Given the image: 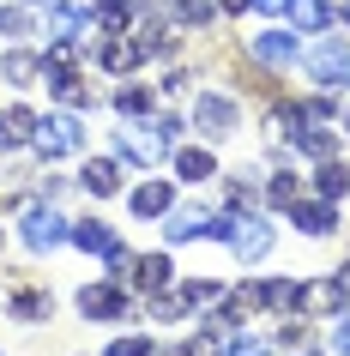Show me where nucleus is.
<instances>
[{
  "instance_id": "nucleus-1",
  "label": "nucleus",
  "mask_w": 350,
  "mask_h": 356,
  "mask_svg": "<svg viewBox=\"0 0 350 356\" xmlns=\"http://www.w3.org/2000/svg\"><path fill=\"white\" fill-rule=\"evenodd\" d=\"M218 242L230 248L241 266H254V260H266V254H272L278 229L266 224L260 211H236V218H218Z\"/></svg>"
},
{
  "instance_id": "nucleus-2",
  "label": "nucleus",
  "mask_w": 350,
  "mask_h": 356,
  "mask_svg": "<svg viewBox=\"0 0 350 356\" xmlns=\"http://www.w3.org/2000/svg\"><path fill=\"white\" fill-rule=\"evenodd\" d=\"M19 236L31 254H49V248L73 242V224L55 211V200H31V206H19Z\"/></svg>"
},
{
  "instance_id": "nucleus-3",
  "label": "nucleus",
  "mask_w": 350,
  "mask_h": 356,
  "mask_svg": "<svg viewBox=\"0 0 350 356\" xmlns=\"http://www.w3.org/2000/svg\"><path fill=\"white\" fill-rule=\"evenodd\" d=\"M31 145L55 163V157H73V151H85V121H79L73 109L67 115H37V139Z\"/></svg>"
},
{
  "instance_id": "nucleus-4",
  "label": "nucleus",
  "mask_w": 350,
  "mask_h": 356,
  "mask_svg": "<svg viewBox=\"0 0 350 356\" xmlns=\"http://www.w3.org/2000/svg\"><path fill=\"white\" fill-rule=\"evenodd\" d=\"M193 127H200L205 139H230V133L241 127V109L223 91H200L193 97Z\"/></svg>"
},
{
  "instance_id": "nucleus-5",
  "label": "nucleus",
  "mask_w": 350,
  "mask_h": 356,
  "mask_svg": "<svg viewBox=\"0 0 350 356\" xmlns=\"http://www.w3.org/2000/svg\"><path fill=\"white\" fill-rule=\"evenodd\" d=\"M308 73H314V85H350V49L338 37H326V42H314L308 55Z\"/></svg>"
},
{
  "instance_id": "nucleus-6",
  "label": "nucleus",
  "mask_w": 350,
  "mask_h": 356,
  "mask_svg": "<svg viewBox=\"0 0 350 356\" xmlns=\"http://www.w3.org/2000/svg\"><path fill=\"white\" fill-rule=\"evenodd\" d=\"M169 248H182V242H200V236H218V211L212 206H169Z\"/></svg>"
},
{
  "instance_id": "nucleus-7",
  "label": "nucleus",
  "mask_w": 350,
  "mask_h": 356,
  "mask_svg": "<svg viewBox=\"0 0 350 356\" xmlns=\"http://www.w3.org/2000/svg\"><path fill=\"white\" fill-rule=\"evenodd\" d=\"M248 55L260 60V67H272V73H284V67H290V60H302V42H296V31H260L254 42H248Z\"/></svg>"
},
{
  "instance_id": "nucleus-8",
  "label": "nucleus",
  "mask_w": 350,
  "mask_h": 356,
  "mask_svg": "<svg viewBox=\"0 0 350 356\" xmlns=\"http://www.w3.org/2000/svg\"><path fill=\"white\" fill-rule=\"evenodd\" d=\"M115 145H121V157H127V163H139V169H151V163H157V157L169 151L164 139H157V127H151V121H127Z\"/></svg>"
},
{
  "instance_id": "nucleus-9",
  "label": "nucleus",
  "mask_w": 350,
  "mask_h": 356,
  "mask_svg": "<svg viewBox=\"0 0 350 356\" xmlns=\"http://www.w3.org/2000/svg\"><path fill=\"white\" fill-rule=\"evenodd\" d=\"M79 314L85 320H127L133 302L121 296L115 284H85V290H79Z\"/></svg>"
},
{
  "instance_id": "nucleus-10",
  "label": "nucleus",
  "mask_w": 350,
  "mask_h": 356,
  "mask_svg": "<svg viewBox=\"0 0 350 356\" xmlns=\"http://www.w3.org/2000/svg\"><path fill=\"white\" fill-rule=\"evenodd\" d=\"M6 314H13V320H24V326H42V320L55 314V296H49L42 284H19V290L6 296Z\"/></svg>"
},
{
  "instance_id": "nucleus-11",
  "label": "nucleus",
  "mask_w": 350,
  "mask_h": 356,
  "mask_svg": "<svg viewBox=\"0 0 350 356\" xmlns=\"http://www.w3.org/2000/svg\"><path fill=\"white\" fill-rule=\"evenodd\" d=\"M37 139V109L31 103H6L0 109V151H19Z\"/></svg>"
},
{
  "instance_id": "nucleus-12",
  "label": "nucleus",
  "mask_w": 350,
  "mask_h": 356,
  "mask_svg": "<svg viewBox=\"0 0 350 356\" xmlns=\"http://www.w3.org/2000/svg\"><path fill=\"white\" fill-rule=\"evenodd\" d=\"M290 224L302 229V236H332V229H338V206H332V200H296Z\"/></svg>"
},
{
  "instance_id": "nucleus-13",
  "label": "nucleus",
  "mask_w": 350,
  "mask_h": 356,
  "mask_svg": "<svg viewBox=\"0 0 350 356\" xmlns=\"http://www.w3.org/2000/svg\"><path fill=\"white\" fill-rule=\"evenodd\" d=\"M139 60H145V49H139V37H103V49H97V67H103V73H133V67H139Z\"/></svg>"
},
{
  "instance_id": "nucleus-14",
  "label": "nucleus",
  "mask_w": 350,
  "mask_h": 356,
  "mask_svg": "<svg viewBox=\"0 0 350 356\" xmlns=\"http://www.w3.org/2000/svg\"><path fill=\"white\" fill-rule=\"evenodd\" d=\"M85 19H91L97 37H127L133 31V0H97Z\"/></svg>"
},
{
  "instance_id": "nucleus-15",
  "label": "nucleus",
  "mask_w": 350,
  "mask_h": 356,
  "mask_svg": "<svg viewBox=\"0 0 350 356\" xmlns=\"http://www.w3.org/2000/svg\"><path fill=\"white\" fill-rule=\"evenodd\" d=\"M338 308H344L338 278H314V284H302V296H296V314H338Z\"/></svg>"
},
{
  "instance_id": "nucleus-16",
  "label": "nucleus",
  "mask_w": 350,
  "mask_h": 356,
  "mask_svg": "<svg viewBox=\"0 0 350 356\" xmlns=\"http://www.w3.org/2000/svg\"><path fill=\"white\" fill-rule=\"evenodd\" d=\"M79 188L91 193V200H109V193H121V163H115V157H91V163L79 169Z\"/></svg>"
},
{
  "instance_id": "nucleus-17",
  "label": "nucleus",
  "mask_w": 350,
  "mask_h": 356,
  "mask_svg": "<svg viewBox=\"0 0 350 356\" xmlns=\"http://www.w3.org/2000/svg\"><path fill=\"white\" fill-rule=\"evenodd\" d=\"M133 218H169V206H175V188L169 181H139V188L127 193Z\"/></svg>"
},
{
  "instance_id": "nucleus-18",
  "label": "nucleus",
  "mask_w": 350,
  "mask_h": 356,
  "mask_svg": "<svg viewBox=\"0 0 350 356\" xmlns=\"http://www.w3.org/2000/svg\"><path fill=\"white\" fill-rule=\"evenodd\" d=\"M73 248H85V254H97V260H109L115 248H121V236H115L103 218H79L73 224Z\"/></svg>"
},
{
  "instance_id": "nucleus-19",
  "label": "nucleus",
  "mask_w": 350,
  "mask_h": 356,
  "mask_svg": "<svg viewBox=\"0 0 350 356\" xmlns=\"http://www.w3.org/2000/svg\"><path fill=\"white\" fill-rule=\"evenodd\" d=\"M284 13H290V31H296V37H320V31L332 24V6H326V0H290Z\"/></svg>"
},
{
  "instance_id": "nucleus-20",
  "label": "nucleus",
  "mask_w": 350,
  "mask_h": 356,
  "mask_svg": "<svg viewBox=\"0 0 350 356\" xmlns=\"http://www.w3.org/2000/svg\"><path fill=\"white\" fill-rule=\"evenodd\" d=\"M169 278H175V266H169V254H139V260H133V278H127V284L151 296V290H164Z\"/></svg>"
},
{
  "instance_id": "nucleus-21",
  "label": "nucleus",
  "mask_w": 350,
  "mask_h": 356,
  "mask_svg": "<svg viewBox=\"0 0 350 356\" xmlns=\"http://www.w3.org/2000/svg\"><path fill=\"white\" fill-rule=\"evenodd\" d=\"M79 31H85V13L73 0H49V42H79Z\"/></svg>"
},
{
  "instance_id": "nucleus-22",
  "label": "nucleus",
  "mask_w": 350,
  "mask_h": 356,
  "mask_svg": "<svg viewBox=\"0 0 350 356\" xmlns=\"http://www.w3.org/2000/svg\"><path fill=\"white\" fill-rule=\"evenodd\" d=\"M0 79H6V85H37V79H42V55H31V49H6V55H0Z\"/></svg>"
},
{
  "instance_id": "nucleus-23",
  "label": "nucleus",
  "mask_w": 350,
  "mask_h": 356,
  "mask_svg": "<svg viewBox=\"0 0 350 356\" xmlns=\"http://www.w3.org/2000/svg\"><path fill=\"white\" fill-rule=\"evenodd\" d=\"M290 145H296V151H308L314 163H326V157H338V139H332V127H326V121H302V133H296Z\"/></svg>"
},
{
  "instance_id": "nucleus-24",
  "label": "nucleus",
  "mask_w": 350,
  "mask_h": 356,
  "mask_svg": "<svg viewBox=\"0 0 350 356\" xmlns=\"http://www.w3.org/2000/svg\"><path fill=\"white\" fill-rule=\"evenodd\" d=\"M175 175H182V181H212V175H218V157L205 145H182L175 151Z\"/></svg>"
},
{
  "instance_id": "nucleus-25",
  "label": "nucleus",
  "mask_w": 350,
  "mask_h": 356,
  "mask_svg": "<svg viewBox=\"0 0 350 356\" xmlns=\"http://www.w3.org/2000/svg\"><path fill=\"white\" fill-rule=\"evenodd\" d=\"M314 188H320V200H332V206H338V200L350 193V163H344V157H326V163H320V175H314Z\"/></svg>"
},
{
  "instance_id": "nucleus-26",
  "label": "nucleus",
  "mask_w": 350,
  "mask_h": 356,
  "mask_svg": "<svg viewBox=\"0 0 350 356\" xmlns=\"http://www.w3.org/2000/svg\"><path fill=\"white\" fill-rule=\"evenodd\" d=\"M151 103H157L151 85H121V91H115V115H121V121H151Z\"/></svg>"
},
{
  "instance_id": "nucleus-27",
  "label": "nucleus",
  "mask_w": 350,
  "mask_h": 356,
  "mask_svg": "<svg viewBox=\"0 0 350 356\" xmlns=\"http://www.w3.org/2000/svg\"><path fill=\"white\" fill-rule=\"evenodd\" d=\"M296 200H302V175H296V169H278L272 181H266V206H272V211H290Z\"/></svg>"
},
{
  "instance_id": "nucleus-28",
  "label": "nucleus",
  "mask_w": 350,
  "mask_h": 356,
  "mask_svg": "<svg viewBox=\"0 0 350 356\" xmlns=\"http://www.w3.org/2000/svg\"><path fill=\"white\" fill-rule=\"evenodd\" d=\"M260 296H266V308H272V314H296L302 284H296V278H266V284H260Z\"/></svg>"
},
{
  "instance_id": "nucleus-29",
  "label": "nucleus",
  "mask_w": 350,
  "mask_h": 356,
  "mask_svg": "<svg viewBox=\"0 0 350 356\" xmlns=\"http://www.w3.org/2000/svg\"><path fill=\"white\" fill-rule=\"evenodd\" d=\"M182 314H193V308H187V296L182 290H151V320H182Z\"/></svg>"
},
{
  "instance_id": "nucleus-30",
  "label": "nucleus",
  "mask_w": 350,
  "mask_h": 356,
  "mask_svg": "<svg viewBox=\"0 0 350 356\" xmlns=\"http://www.w3.org/2000/svg\"><path fill=\"white\" fill-rule=\"evenodd\" d=\"M223 344H230V338H223L218 326H200L193 338H182V356H223Z\"/></svg>"
},
{
  "instance_id": "nucleus-31",
  "label": "nucleus",
  "mask_w": 350,
  "mask_h": 356,
  "mask_svg": "<svg viewBox=\"0 0 350 356\" xmlns=\"http://www.w3.org/2000/svg\"><path fill=\"white\" fill-rule=\"evenodd\" d=\"M182 296H187V308H212V302H218L223 290H218L212 278H187V284H182Z\"/></svg>"
},
{
  "instance_id": "nucleus-32",
  "label": "nucleus",
  "mask_w": 350,
  "mask_h": 356,
  "mask_svg": "<svg viewBox=\"0 0 350 356\" xmlns=\"http://www.w3.org/2000/svg\"><path fill=\"white\" fill-rule=\"evenodd\" d=\"M0 37H31V6H0Z\"/></svg>"
},
{
  "instance_id": "nucleus-33",
  "label": "nucleus",
  "mask_w": 350,
  "mask_h": 356,
  "mask_svg": "<svg viewBox=\"0 0 350 356\" xmlns=\"http://www.w3.org/2000/svg\"><path fill=\"white\" fill-rule=\"evenodd\" d=\"M254 193H260V175H254V169H236V175H230V200H236V206H248Z\"/></svg>"
},
{
  "instance_id": "nucleus-34",
  "label": "nucleus",
  "mask_w": 350,
  "mask_h": 356,
  "mask_svg": "<svg viewBox=\"0 0 350 356\" xmlns=\"http://www.w3.org/2000/svg\"><path fill=\"white\" fill-rule=\"evenodd\" d=\"M182 24H212V0H175Z\"/></svg>"
},
{
  "instance_id": "nucleus-35",
  "label": "nucleus",
  "mask_w": 350,
  "mask_h": 356,
  "mask_svg": "<svg viewBox=\"0 0 350 356\" xmlns=\"http://www.w3.org/2000/svg\"><path fill=\"white\" fill-rule=\"evenodd\" d=\"M223 356H272L260 338H241V332H230V344H223Z\"/></svg>"
},
{
  "instance_id": "nucleus-36",
  "label": "nucleus",
  "mask_w": 350,
  "mask_h": 356,
  "mask_svg": "<svg viewBox=\"0 0 350 356\" xmlns=\"http://www.w3.org/2000/svg\"><path fill=\"white\" fill-rule=\"evenodd\" d=\"M103 356H151V338H133V332H127V338H115Z\"/></svg>"
},
{
  "instance_id": "nucleus-37",
  "label": "nucleus",
  "mask_w": 350,
  "mask_h": 356,
  "mask_svg": "<svg viewBox=\"0 0 350 356\" xmlns=\"http://www.w3.org/2000/svg\"><path fill=\"white\" fill-rule=\"evenodd\" d=\"M151 127H157V139H164V145H175V139H182V115H157Z\"/></svg>"
},
{
  "instance_id": "nucleus-38",
  "label": "nucleus",
  "mask_w": 350,
  "mask_h": 356,
  "mask_svg": "<svg viewBox=\"0 0 350 356\" xmlns=\"http://www.w3.org/2000/svg\"><path fill=\"white\" fill-rule=\"evenodd\" d=\"M109 272H115V278H133V254H127V248H115V254H109Z\"/></svg>"
},
{
  "instance_id": "nucleus-39",
  "label": "nucleus",
  "mask_w": 350,
  "mask_h": 356,
  "mask_svg": "<svg viewBox=\"0 0 350 356\" xmlns=\"http://www.w3.org/2000/svg\"><path fill=\"white\" fill-rule=\"evenodd\" d=\"M61 193H67V175H55V169H49V175H42V200H61Z\"/></svg>"
},
{
  "instance_id": "nucleus-40",
  "label": "nucleus",
  "mask_w": 350,
  "mask_h": 356,
  "mask_svg": "<svg viewBox=\"0 0 350 356\" xmlns=\"http://www.w3.org/2000/svg\"><path fill=\"white\" fill-rule=\"evenodd\" d=\"M332 350L350 356V320H338V326H332Z\"/></svg>"
},
{
  "instance_id": "nucleus-41",
  "label": "nucleus",
  "mask_w": 350,
  "mask_h": 356,
  "mask_svg": "<svg viewBox=\"0 0 350 356\" xmlns=\"http://www.w3.org/2000/svg\"><path fill=\"white\" fill-rule=\"evenodd\" d=\"M248 6H254V13H284L290 0H248Z\"/></svg>"
},
{
  "instance_id": "nucleus-42",
  "label": "nucleus",
  "mask_w": 350,
  "mask_h": 356,
  "mask_svg": "<svg viewBox=\"0 0 350 356\" xmlns=\"http://www.w3.org/2000/svg\"><path fill=\"white\" fill-rule=\"evenodd\" d=\"M332 278H338V290H344V296H350V260L338 266V272H332Z\"/></svg>"
},
{
  "instance_id": "nucleus-43",
  "label": "nucleus",
  "mask_w": 350,
  "mask_h": 356,
  "mask_svg": "<svg viewBox=\"0 0 350 356\" xmlns=\"http://www.w3.org/2000/svg\"><path fill=\"white\" fill-rule=\"evenodd\" d=\"M218 6H223V13H241V6H248V0H218Z\"/></svg>"
},
{
  "instance_id": "nucleus-44",
  "label": "nucleus",
  "mask_w": 350,
  "mask_h": 356,
  "mask_svg": "<svg viewBox=\"0 0 350 356\" xmlns=\"http://www.w3.org/2000/svg\"><path fill=\"white\" fill-rule=\"evenodd\" d=\"M332 19H344V24H350V0H344V6H338V13H332Z\"/></svg>"
},
{
  "instance_id": "nucleus-45",
  "label": "nucleus",
  "mask_w": 350,
  "mask_h": 356,
  "mask_svg": "<svg viewBox=\"0 0 350 356\" xmlns=\"http://www.w3.org/2000/svg\"><path fill=\"white\" fill-rule=\"evenodd\" d=\"M24 6H49V0H24Z\"/></svg>"
},
{
  "instance_id": "nucleus-46",
  "label": "nucleus",
  "mask_w": 350,
  "mask_h": 356,
  "mask_svg": "<svg viewBox=\"0 0 350 356\" xmlns=\"http://www.w3.org/2000/svg\"><path fill=\"white\" fill-rule=\"evenodd\" d=\"M0 248H6V229H0Z\"/></svg>"
},
{
  "instance_id": "nucleus-47",
  "label": "nucleus",
  "mask_w": 350,
  "mask_h": 356,
  "mask_svg": "<svg viewBox=\"0 0 350 356\" xmlns=\"http://www.w3.org/2000/svg\"><path fill=\"white\" fill-rule=\"evenodd\" d=\"M338 320H350V308H344V314H338Z\"/></svg>"
},
{
  "instance_id": "nucleus-48",
  "label": "nucleus",
  "mask_w": 350,
  "mask_h": 356,
  "mask_svg": "<svg viewBox=\"0 0 350 356\" xmlns=\"http://www.w3.org/2000/svg\"><path fill=\"white\" fill-rule=\"evenodd\" d=\"M302 356H320V350H302Z\"/></svg>"
}]
</instances>
